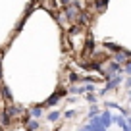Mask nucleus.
Listing matches in <instances>:
<instances>
[{
	"mask_svg": "<svg viewBox=\"0 0 131 131\" xmlns=\"http://www.w3.org/2000/svg\"><path fill=\"white\" fill-rule=\"evenodd\" d=\"M131 85V79H127V87H129Z\"/></svg>",
	"mask_w": 131,
	"mask_h": 131,
	"instance_id": "4",
	"label": "nucleus"
},
{
	"mask_svg": "<svg viewBox=\"0 0 131 131\" xmlns=\"http://www.w3.org/2000/svg\"><path fill=\"white\" fill-rule=\"evenodd\" d=\"M58 118H60V112H52V114L48 116V119H50V122H56Z\"/></svg>",
	"mask_w": 131,
	"mask_h": 131,
	"instance_id": "1",
	"label": "nucleus"
},
{
	"mask_svg": "<svg viewBox=\"0 0 131 131\" xmlns=\"http://www.w3.org/2000/svg\"><path fill=\"white\" fill-rule=\"evenodd\" d=\"M31 114H33V116H39V114H41V108H33Z\"/></svg>",
	"mask_w": 131,
	"mask_h": 131,
	"instance_id": "2",
	"label": "nucleus"
},
{
	"mask_svg": "<svg viewBox=\"0 0 131 131\" xmlns=\"http://www.w3.org/2000/svg\"><path fill=\"white\" fill-rule=\"evenodd\" d=\"M125 71H127V73H131V62H127V66H125Z\"/></svg>",
	"mask_w": 131,
	"mask_h": 131,
	"instance_id": "3",
	"label": "nucleus"
}]
</instances>
